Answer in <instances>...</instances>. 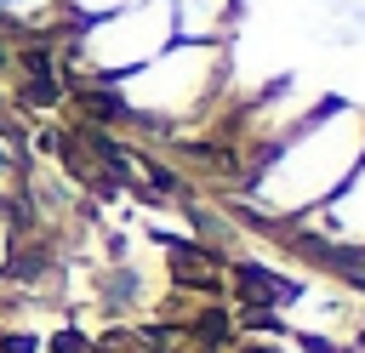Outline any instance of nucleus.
<instances>
[{"mask_svg": "<svg viewBox=\"0 0 365 353\" xmlns=\"http://www.w3.org/2000/svg\"><path fill=\"white\" fill-rule=\"evenodd\" d=\"M0 353H34L29 336H0Z\"/></svg>", "mask_w": 365, "mask_h": 353, "instance_id": "423d86ee", "label": "nucleus"}, {"mask_svg": "<svg viewBox=\"0 0 365 353\" xmlns=\"http://www.w3.org/2000/svg\"><path fill=\"white\" fill-rule=\"evenodd\" d=\"M17 63H23V74H29V80H57V57H51V51H40V46L17 51Z\"/></svg>", "mask_w": 365, "mask_h": 353, "instance_id": "f03ea898", "label": "nucleus"}, {"mask_svg": "<svg viewBox=\"0 0 365 353\" xmlns=\"http://www.w3.org/2000/svg\"><path fill=\"white\" fill-rule=\"evenodd\" d=\"M80 108H86V114H97L103 125H114V120H120V102H114L108 91H91V85L80 91Z\"/></svg>", "mask_w": 365, "mask_h": 353, "instance_id": "20e7f679", "label": "nucleus"}, {"mask_svg": "<svg viewBox=\"0 0 365 353\" xmlns=\"http://www.w3.org/2000/svg\"><path fill=\"white\" fill-rule=\"evenodd\" d=\"M234 279L245 285V296H251V302H285V296L297 290L291 279H279V273H268V268H257V262H240V268H234Z\"/></svg>", "mask_w": 365, "mask_h": 353, "instance_id": "f257e3e1", "label": "nucleus"}, {"mask_svg": "<svg viewBox=\"0 0 365 353\" xmlns=\"http://www.w3.org/2000/svg\"><path fill=\"white\" fill-rule=\"evenodd\" d=\"M6 63H11V57H6V46H0V68H6Z\"/></svg>", "mask_w": 365, "mask_h": 353, "instance_id": "0eeeda50", "label": "nucleus"}, {"mask_svg": "<svg viewBox=\"0 0 365 353\" xmlns=\"http://www.w3.org/2000/svg\"><path fill=\"white\" fill-rule=\"evenodd\" d=\"M57 97H63L57 80H23V108H51Z\"/></svg>", "mask_w": 365, "mask_h": 353, "instance_id": "7ed1b4c3", "label": "nucleus"}, {"mask_svg": "<svg viewBox=\"0 0 365 353\" xmlns=\"http://www.w3.org/2000/svg\"><path fill=\"white\" fill-rule=\"evenodd\" d=\"M200 330H205L211 342H222V336H228V313H205V319H200Z\"/></svg>", "mask_w": 365, "mask_h": 353, "instance_id": "39448f33", "label": "nucleus"}]
</instances>
